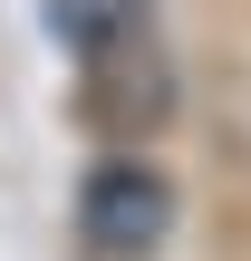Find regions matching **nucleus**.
Instances as JSON below:
<instances>
[{"mask_svg": "<svg viewBox=\"0 0 251 261\" xmlns=\"http://www.w3.org/2000/svg\"><path fill=\"white\" fill-rule=\"evenodd\" d=\"M77 232H87L97 252H116V261L155 252V242L174 232V184H164V165H145V155H106V165L77 184Z\"/></svg>", "mask_w": 251, "mask_h": 261, "instance_id": "1", "label": "nucleus"}]
</instances>
